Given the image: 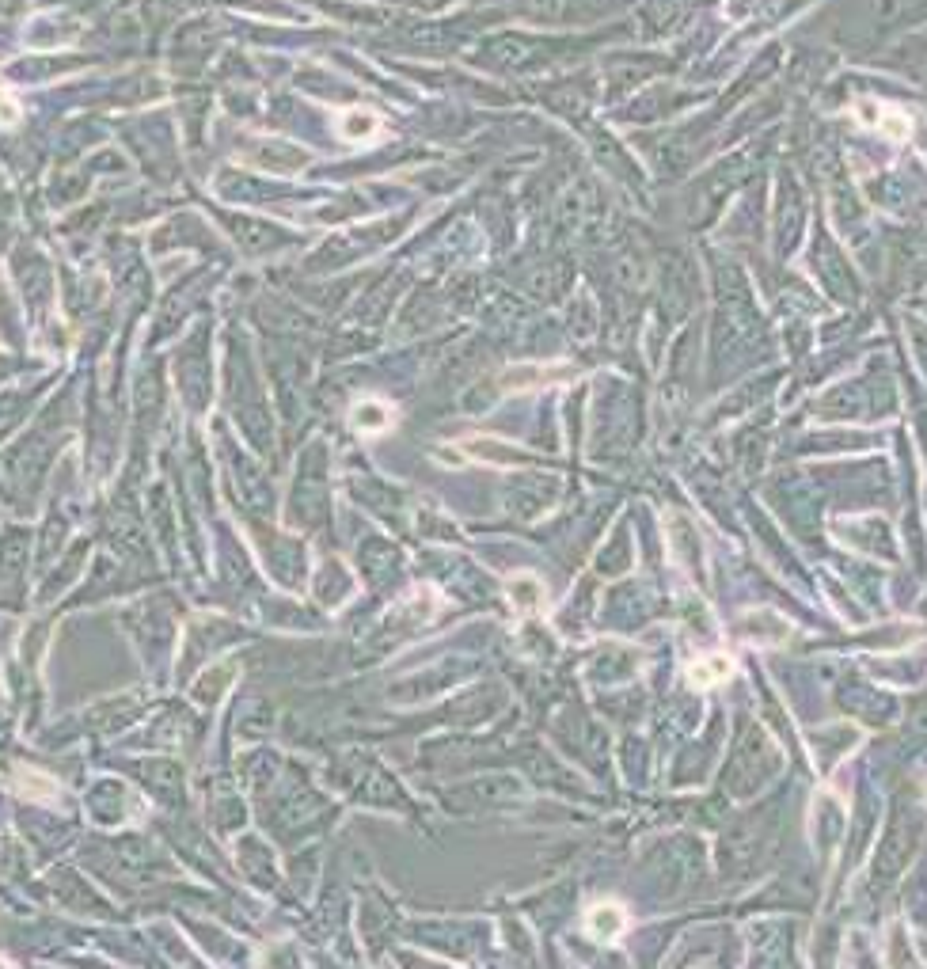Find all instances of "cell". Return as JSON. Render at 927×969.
Masks as SVG:
<instances>
[{
    "instance_id": "6",
    "label": "cell",
    "mask_w": 927,
    "mask_h": 969,
    "mask_svg": "<svg viewBox=\"0 0 927 969\" xmlns=\"http://www.w3.org/2000/svg\"><path fill=\"white\" fill-rule=\"evenodd\" d=\"M510 601L521 612H536L540 608V601H544V586L536 582V578H529V574H517L510 582Z\"/></svg>"
},
{
    "instance_id": "5",
    "label": "cell",
    "mask_w": 927,
    "mask_h": 969,
    "mask_svg": "<svg viewBox=\"0 0 927 969\" xmlns=\"http://www.w3.org/2000/svg\"><path fill=\"white\" fill-rule=\"evenodd\" d=\"M377 130H380V118L373 111H361V107L346 111L339 122V133L346 137V141H369Z\"/></svg>"
},
{
    "instance_id": "4",
    "label": "cell",
    "mask_w": 927,
    "mask_h": 969,
    "mask_svg": "<svg viewBox=\"0 0 927 969\" xmlns=\"http://www.w3.org/2000/svg\"><path fill=\"white\" fill-rule=\"evenodd\" d=\"M350 418H354V426L361 434H384L396 422V411L388 403H380V399H361L358 407L350 411Z\"/></svg>"
},
{
    "instance_id": "2",
    "label": "cell",
    "mask_w": 927,
    "mask_h": 969,
    "mask_svg": "<svg viewBox=\"0 0 927 969\" xmlns=\"http://www.w3.org/2000/svg\"><path fill=\"white\" fill-rule=\"evenodd\" d=\"M586 931L593 935V939H601V943H612V939H620L627 931V912L624 905H616V901H601V905H593L586 916Z\"/></svg>"
},
{
    "instance_id": "8",
    "label": "cell",
    "mask_w": 927,
    "mask_h": 969,
    "mask_svg": "<svg viewBox=\"0 0 927 969\" xmlns=\"http://www.w3.org/2000/svg\"><path fill=\"white\" fill-rule=\"evenodd\" d=\"M19 118H23V107L16 103V95L8 92V84L0 80V126H19Z\"/></svg>"
},
{
    "instance_id": "7",
    "label": "cell",
    "mask_w": 927,
    "mask_h": 969,
    "mask_svg": "<svg viewBox=\"0 0 927 969\" xmlns=\"http://www.w3.org/2000/svg\"><path fill=\"white\" fill-rule=\"evenodd\" d=\"M16 779H19V787H23V795H31V798H54V791H57L54 779L35 772V768H19Z\"/></svg>"
},
{
    "instance_id": "1",
    "label": "cell",
    "mask_w": 927,
    "mask_h": 969,
    "mask_svg": "<svg viewBox=\"0 0 927 969\" xmlns=\"http://www.w3.org/2000/svg\"><path fill=\"white\" fill-rule=\"evenodd\" d=\"M855 114L863 118V126L886 133L890 141H909L912 137V118L901 107L893 103H882V99H859L855 103Z\"/></svg>"
},
{
    "instance_id": "3",
    "label": "cell",
    "mask_w": 927,
    "mask_h": 969,
    "mask_svg": "<svg viewBox=\"0 0 927 969\" xmlns=\"http://www.w3.org/2000/svg\"><path fill=\"white\" fill-rule=\"evenodd\" d=\"M684 677L692 688H715V684L734 677V658L730 654H703L684 669Z\"/></svg>"
}]
</instances>
